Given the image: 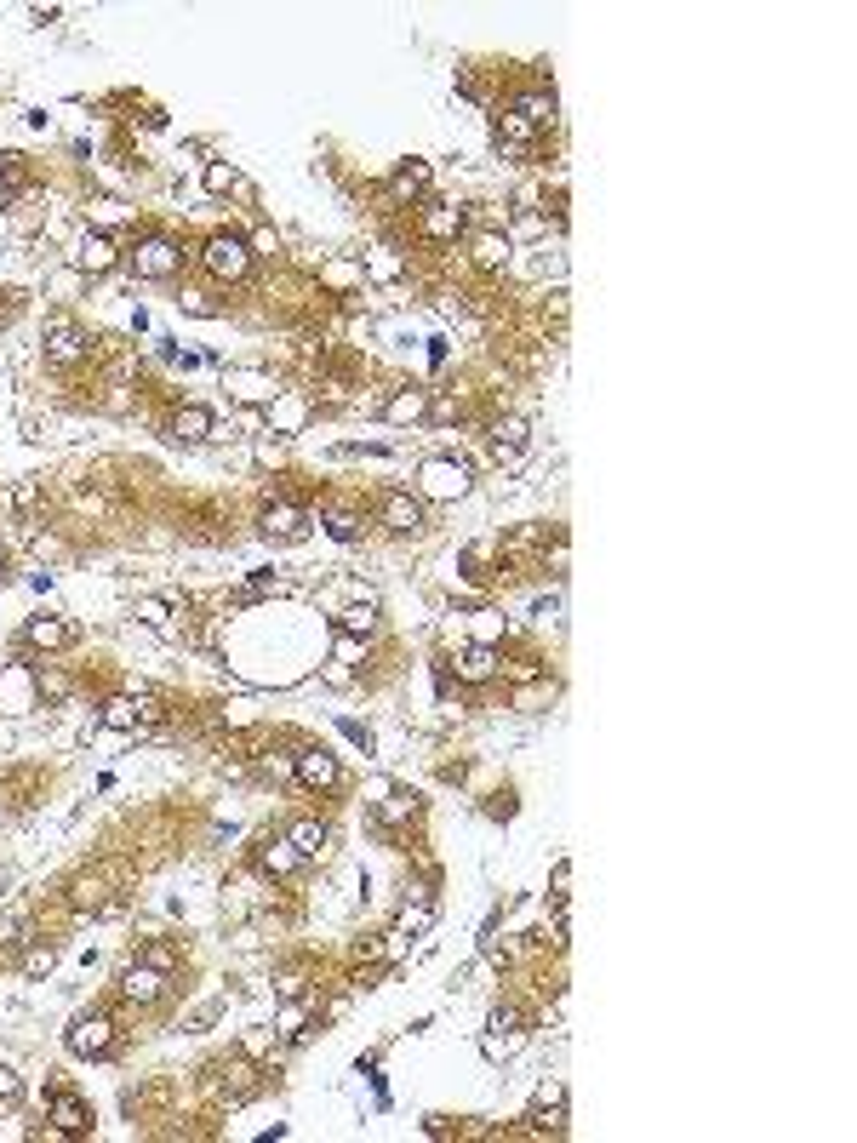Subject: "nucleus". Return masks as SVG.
I'll return each instance as SVG.
<instances>
[{
	"label": "nucleus",
	"mask_w": 857,
	"mask_h": 1143,
	"mask_svg": "<svg viewBox=\"0 0 857 1143\" xmlns=\"http://www.w3.org/2000/svg\"><path fill=\"white\" fill-rule=\"evenodd\" d=\"M486 446H492V463H498V469H515V463L526 458V446H532V423L526 418H498L492 429H486Z\"/></svg>",
	"instance_id": "10"
},
{
	"label": "nucleus",
	"mask_w": 857,
	"mask_h": 1143,
	"mask_svg": "<svg viewBox=\"0 0 857 1143\" xmlns=\"http://www.w3.org/2000/svg\"><path fill=\"white\" fill-rule=\"evenodd\" d=\"M360 275H366V281H378V286H395L400 275H406V258H400L395 246H372V252H366V263H360Z\"/></svg>",
	"instance_id": "27"
},
{
	"label": "nucleus",
	"mask_w": 857,
	"mask_h": 1143,
	"mask_svg": "<svg viewBox=\"0 0 857 1143\" xmlns=\"http://www.w3.org/2000/svg\"><path fill=\"white\" fill-rule=\"evenodd\" d=\"M326 532H332L338 543H355L360 538V521H355V515H343V509H332V515H326Z\"/></svg>",
	"instance_id": "45"
},
{
	"label": "nucleus",
	"mask_w": 857,
	"mask_h": 1143,
	"mask_svg": "<svg viewBox=\"0 0 857 1143\" xmlns=\"http://www.w3.org/2000/svg\"><path fill=\"white\" fill-rule=\"evenodd\" d=\"M115 263H120V252H115V241H109L103 229H86V235L75 241V269L80 275H109Z\"/></svg>",
	"instance_id": "18"
},
{
	"label": "nucleus",
	"mask_w": 857,
	"mask_h": 1143,
	"mask_svg": "<svg viewBox=\"0 0 857 1143\" xmlns=\"http://www.w3.org/2000/svg\"><path fill=\"white\" fill-rule=\"evenodd\" d=\"M200 263H206L218 281H246V275H252V246L240 241V235H212V241L200 246Z\"/></svg>",
	"instance_id": "4"
},
{
	"label": "nucleus",
	"mask_w": 857,
	"mask_h": 1143,
	"mask_svg": "<svg viewBox=\"0 0 857 1143\" xmlns=\"http://www.w3.org/2000/svg\"><path fill=\"white\" fill-rule=\"evenodd\" d=\"M35 555H46V561H63V543H58V538H35Z\"/></svg>",
	"instance_id": "55"
},
{
	"label": "nucleus",
	"mask_w": 857,
	"mask_h": 1143,
	"mask_svg": "<svg viewBox=\"0 0 857 1143\" xmlns=\"http://www.w3.org/2000/svg\"><path fill=\"white\" fill-rule=\"evenodd\" d=\"M360 658H366V641H360V635H338V646H332V663H343V669H355Z\"/></svg>",
	"instance_id": "42"
},
{
	"label": "nucleus",
	"mask_w": 857,
	"mask_h": 1143,
	"mask_svg": "<svg viewBox=\"0 0 857 1143\" xmlns=\"http://www.w3.org/2000/svg\"><path fill=\"white\" fill-rule=\"evenodd\" d=\"M23 646L29 652H63V646H75V623L58 618V612H35L23 623Z\"/></svg>",
	"instance_id": "13"
},
{
	"label": "nucleus",
	"mask_w": 857,
	"mask_h": 1143,
	"mask_svg": "<svg viewBox=\"0 0 857 1143\" xmlns=\"http://www.w3.org/2000/svg\"><path fill=\"white\" fill-rule=\"evenodd\" d=\"M35 681H40V698H46V703L69 698V675H63V669H46V675H35Z\"/></svg>",
	"instance_id": "43"
},
{
	"label": "nucleus",
	"mask_w": 857,
	"mask_h": 1143,
	"mask_svg": "<svg viewBox=\"0 0 857 1143\" xmlns=\"http://www.w3.org/2000/svg\"><path fill=\"white\" fill-rule=\"evenodd\" d=\"M509 675H515V681H543L538 658H515V663H509Z\"/></svg>",
	"instance_id": "53"
},
{
	"label": "nucleus",
	"mask_w": 857,
	"mask_h": 1143,
	"mask_svg": "<svg viewBox=\"0 0 857 1143\" xmlns=\"http://www.w3.org/2000/svg\"><path fill=\"white\" fill-rule=\"evenodd\" d=\"M378 521L389 526V532H423V498H412V492H383Z\"/></svg>",
	"instance_id": "19"
},
{
	"label": "nucleus",
	"mask_w": 857,
	"mask_h": 1143,
	"mask_svg": "<svg viewBox=\"0 0 857 1143\" xmlns=\"http://www.w3.org/2000/svg\"><path fill=\"white\" fill-rule=\"evenodd\" d=\"M172 618H178V612H172V606H166V601H155V595H143V601H138V623H143V629H160V635H178V623H172Z\"/></svg>",
	"instance_id": "35"
},
{
	"label": "nucleus",
	"mask_w": 857,
	"mask_h": 1143,
	"mask_svg": "<svg viewBox=\"0 0 857 1143\" xmlns=\"http://www.w3.org/2000/svg\"><path fill=\"white\" fill-rule=\"evenodd\" d=\"M120 1001L126 1006H155V1001H166V989H172V972H155L149 961H132L126 972H120Z\"/></svg>",
	"instance_id": "7"
},
{
	"label": "nucleus",
	"mask_w": 857,
	"mask_h": 1143,
	"mask_svg": "<svg viewBox=\"0 0 857 1143\" xmlns=\"http://www.w3.org/2000/svg\"><path fill=\"white\" fill-rule=\"evenodd\" d=\"M469 258H475V269H503V263L515 258V246H509V235H498V229H486V235H475L469 241Z\"/></svg>",
	"instance_id": "26"
},
{
	"label": "nucleus",
	"mask_w": 857,
	"mask_h": 1143,
	"mask_svg": "<svg viewBox=\"0 0 857 1143\" xmlns=\"http://www.w3.org/2000/svg\"><path fill=\"white\" fill-rule=\"evenodd\" d=\"M423 418H429V395H423V389H412V383H406V389H395V395H389V406H383V423H395V429H412V423H423Z\"/></svg>",
	"instance_id": "24"
},
{
	"label": "nucleus",
	"mask_w": 857,
	"mask_h": 1143,
	"mask_svg": "<svg viewBox=\"0 0 857 1143\" xmlns=\"http://www.w3.org/2000/svg\"><path fill=\"white\" fill-rule=\"evenodd\" d=\"M520 1046H526V1029H515V1035H486V1041H480V1052H486L492 1063H509Z\"/></svg>",
	"instance_id": "38"
},
{
	"label": "nucleus",
	"mask_w": 857,
	"mask_h": 1143,
	"mask_svg": "<svg viewBox=\"0 0 857 1143\" xmlns=\"http://www.w3.org/2000/svg\"><path fill=\"white\" fill-rule=\"evenodd\" d=\"M263 412H269V435H303V429H309V418H315V412H309V401H303L298 389H280V395L263 406Z\"/></svg>",
	"instance_id": "14"
},
{
	"label": "nucleus",
	"mask_w": 857,
	"mask_h": 1143,
	"mask_svg": "<svg viewBox=\"0 0 857 1143\" xmlns=\"http://www.w3.org/2000/svg\"><path fill=\"white\" fill-rule=\"evenodd\" d=\"M212 412L206 406H178V418H172V441H183V446H200V441H212Z\"/></svg>",
	"instance_id": "25"
},
{
	"label": "nucleus",
	"mask_w": 857,
	"mask_h": 1143,
	"mask_svg": "<svg viewBox=\"0 0 857 1143\" xmlns=\"http://www.w3.org/2000/svg\"><path fill=\"white\" fill-rule=\"evenodd\" d=\"M0 566H6V543H0Z\"/></svg>",
	"instance_id": "57"
},
{
	"label": "nucleus",
	"mask_w": 857,
	"mask_h": 1143,
	"mask_svg": "<svg viewBox=\"0 0 857 1143\" xmlns=\"http://www.w3.org/2000/svg\"><path fill=\"white\" fill-rule=\"evenodd\" d=\"M183 315H200V321H212V315H218V303H212V298H206V292H183Z\"/></svg>",
	"instance_id": "48"
},
{
	"label": "nucleus",
	"mask_w": 857,
	"mask_h": 1143,
	"mask_svg": "<svg viewBox=\"0 0 857 1143\" xmlns=\"http://www.w3.org/2000/svg\"><path fill=\"white\" fill-rule=\"evenodd\" d=\"M275 989L286 995V1001H298V995H303V972H280V978H275Z\"/></svg>",
	"instance_id": "54"
},
{
	"label": "nucleus",
	"mask_w": 857,
	"mask_h": 1143,
	"mask_svg": "<svg viewBox=\"0 0 857 1143\" xmlns=\"http://www.w3.org/2000/svg\"><path fill=\"white\" fill-rule=\"evenodd\" d=\"M258 458H263V463H280V458H286V446H280V441H263V446H258Z\"/></svg>",
	"instance_id": "56"
},
{
	"label": "nucleus",
	"mask_w": 857,
	"mask_h": 1143,
	"mask_svg": "<svg viewBox=\"0 0 857 1143\" xmlns=\"http://www.w3.org/2000/svg\"><path fill=\"white\" fill-rule=\"evenodd\" d=\"M115 886H126V869L120 863H98V869H86V875L69 881V909H80V915H115L120 909Z\"/></svg>",
	"instance_id": "1"
},
{
	"label": "nucleus",
	"mask_w": 857,
	"mask_h": 1143,
	"mask_svg": "<svg viewBox=\"0 0 857 1143\" xmlns=\"http://www.w3.org/2000/svg\"><path fill=\"white\" fill-rule=\"evenodd\" d=\"M138 961H149V966H155V972H172V966H178V943L155 938V943H149V949H143V955H138Z\"/></svg>",
	"instance_id": "41"
},
{
	"label": "nucleus",
	"mask_w": 857,
	"mask_h": 1143,
	"mask_svg": "<svg viewBox=\"0 0 857 1143\" xmlns=\"http://www.w3.org/2000/svg\"><path fill=\"white\" fill-rule=\"evenodd\" d=\"M549 886H555V903H566V898H572V858H560V863H555Z\"/></svg>",
	"instance_id": "50"
},
{
	"label": "nucleus",
	"mask_w": 857,
	"mask_h": 1143,
	"mask_svg": "<svg viewBox=\"0 0 857 1143\" xmlns=\"http://www.w3.org/2000/svg\"><path fill=\"white\" fill-rule=\"evenodd\" d=\"M18 972H23V978H52V972H58V949H52V943H23V955H18Z\"/></svg>",
	"instance_id": "30"
},
{
	"label": "nucleus",
	"mask_w": 857,
	"mask_h": 1143,
	"mask_svg": "<svg viewBox=\"0 0 857 1143\" xmlns=\"http://www.w3.org/2000/svg\"><path fill=\"white\" fill-rule=\"evenodd\" d=\"M246 246H252V258H275L280 235H275V229H252V241H246Z\"/></svg>",
	"instance_id": "49"
},
{
	"label": "nucleus",
	"mask_w": 857,
	"mask_h": 1143,
	"mask_svg": "<svg viewBox=\"0 0 857 1143\" xmlns=\"http://www.w3.org/2000/svg\"><path fill=\"white\" fill-rule=\"evenodd\" d=\"M18 1092H23V1075L12 1063H0V1103H18Z\"/></svg>",
	"instance_id": "52"
},
{
	"label": "nucleus",
	"mask_w": 857,
	"mask_h": 1143,
	"mask_svg": "<svg viewBox=\"0 0 857 1143\" xmlns=\"http://www.w3.org/2000/svg\"><path fill=\"white\" fill-rule=\"evenodd\" d=\"M406 818H418V801H412V795H400V789H389V795L378 801V823H389V829H395V823H406Z\"/></svg>",
	"instance_id": "37"
},
{
	"label": "nucleus",
	"mask_w": 857,
	"mask_h": 1143,
	"mask_svg": "<svg viewBox=\"0 0 857 1143\" xmlns=\"http://www.w3.org/2000/svg\"><path fill=\"white\" fill-rule=\"evenodd\" d=\"M515 241H543V218H538V212H520V218H515V235H509V246H515Z\"/></svg>",
	"instance_id": "46"
},
{
	"label": "nucleus",
	"mask_w": 857,
	"mask_h": 1143,
	"mask_svg": "<svg viewBox=\"0 0 857 1143\" xmlns=\"http://www.w3.org/2000/svg\"><path fill=\"white\" fill-rule=\"evenodd\" d=\"M469 486H475V469H469L463 458H452V452H440V458H423L418 492H423L429 503H458Z\"/></svg>",
	"instance_id": "2"
},
{
	"label": "nucleus",
	"mask_w": 857,
	"mask_h": 1143,
	"mask_svg": "<svg viewBox=\"0 0 857 1143\" xmlns=\"http://www.w3.org/2000/svg\"><path fill=\"white\" fill-rule=\"evenodd\" d=\"M98 726L103 732H138L143 726V692H120L98 709Z\"/></svg>",
	"instance_id": "23"
},
{
	"label": "nucleus",
	"mask_w": 857,
	"mask_h": 1143,
	"mask_svg": "<svg viewBox=\"0 0 857 1143\" xmlns=\"http://www.w3.org/2000/svg\"><path fill=\"white\" fill-rule=\"evenodd\" d=\"M132 275H138V281H178L183 275V246L166 241V235L143 241L138 252H132Z\"/></svg>",
	"instance_id": "5"
},
{
	"label": "nucleus",
	"mask_w": 857,
	"mask_h": 1143,
	"mask_svg": "<svg viewBox=\"0 0 857 1143\" xmlns=\"http://www.w3.org/2000/svg\"><path fill=\"white\" fill-rule=\"evenodd\" d=\"M372 629H378V601H366V606H343V612H338V635H360V641H366V635H372Z\"/></svg>",
	"instance_id": "33"
},
{
	"label": "nucleus",
	"mask_w": 857,
	"mask_h": 1143,
	"mask_svg": "<svg viewBox=\"0 0 857 1143\" xmlns=\"http://www.w3.org/2000/svg\"><path fill=\"white\" fill-rule=\"evenodd\" d=\"M303 863H309V858H303V852L286 841V835H280V841H263V846H258V869H263V875H275V881H292V875H303Z\"/></svg>",
	"instance_id": "22"
},
{
	"label": "nucleus",
	"mask_w": 857,
	"mask_h": 1143,
	"mask_svg": "<svg viewBox=\"0 0 857 1143\" xmlns=\"http://www.w3.org/2000/svg\"><path fill=\"white\" fill-rule=\"evenodd\" d=\"M309 1035V1006L303 1001H292V1006H280V1018H275V1041H303Z\"/></svg>",
	"instance_id": "34"
},
{
	"label": "nucleus",
	"mask_w": 857,
	"mask_h": 1143,
	"mask_svg": "<svg viewBox=\"0 0 857 1143\" xmlns=\"http://www.w3.org/2000/svg\"><path fill=\"white\" fill-rule=\"evenodd\" d=\"M35 503H40L35 481H18V486H12V509H18V515H35Z\"/></svg>",
	"instance_id": "51"
},
{
	"label": "nucleus",
	"mask_w": 857,
	"mask_h": 1143,
	"mask_svg": "<svg viewBox=\"0 0 857 1143\" xmlns=\"http://www.w3.org/2000/svg\"><path fill=\"white\" fill-rule=\"evenodd\" d=\"M258 526L269 532V538H280V543H298V538H309V526H315V521L303 515L298 503H269Z\"/></svg>",
	"instance_id": "20"
},
{
	"label": "nucleus",
	"mask_w": 857,
	"mask_h": 1143,
	"mask_svg": "<svg viewBox=\"0 0 857 1143\" xmlns=\"http://www.w3.org/2000/svg\"><path fill=\"white\" fill-rule=\"evenodd\" d=\"M320 281H326V286H343V292H349V286H360V281H366V275H360V263H349V258H332V263H326V269H320Z\"/></svg>",
	"instance_id": "40"
},
{
	"label": "nucleus",
	"mask_w": 857,
	"mask_h": 1143,
	"mask_svg": "<svg viewBox=\"0 0 857 1143\" xmlns=\"http://www.w3.org/2000/svg\"><path fill=\"white\" fill-rule=\"evenodd\" d=\"M258 1086H263V1069H252L246 1058H235V1063H223V1069H218V1092H223V1103H229V1109L252 1103V1098H258Z\"/></svg>",
	"instance_id": "17"
},
{
	"label": "nucleus",
	"mask_w": 857,
	"mask_h": 1143,
	"mask_svg": "<svg viewBox=\"0 0 857 1143\" xmlns=\"http://www.w3.org/2000/svg\"><path fill=\"white\" fill-rule=\"evenodd\" d=\"M492 143H498V161L520 166V161H532V155H538V126L520 121L515 109H509V115H498V126H492Z\"/></svg>",
	"instance_id": "8"
},
{
	"label": "nucleus",
	"mask_w": 857,
	"mask_h": 1143,
	"mask_svg": "<svg viewBox=\"0 0 857 1143\" xmlns=\"http://www.w3.org/2000/svg\"><path fill=\"white\" fill-rule=\"evenodd\" d=\"M395 932H406V938H429V932H435V903L423 898V892H418V898H406Z\"/></svg>",
	"instance_id": "28"
},
{
	"label": "nucleus",
	"mask_w": 857,
	"mask_h": 1143,
	"mask_svg": "<svg viewBox=\"0 0 857 1143\" xmlns=\"http://www.w3.org/2000/svg\"><path fill=\"white\" fill-rule=\"evenodd\" d=\"M515 115H520V121H532L538 132H543V126H555V92H520Z\"/></svg>",
	"instance_id": "32"
},
{
	"label": "nucleus",
	"mask_w": 857,
	"mask_h": 1143,
	"mask_svg": "<svg viewBox=\"0 0 857 1143\" xmlns=\"http://www.w3.org/2000/svg\"><path fill=\"white\" fill-rule=\"evenodd\" d=\"M40 709V681L29 663H6L0 669V715H29Z\"/></svg>",
	"instance_id": "9"
},
{
	"label": "nucleus",
	"mask_w": 857,
	"mask_h": 1143,
	"mask_svg": "<svg viewBox=\"0 0 857 1143\" xmlns=\"http://www.w3.org/2000/svg\"><path fill=\"white\" fill-rule=\"evenodd\" d=\"M298 783H303V789H315V795H332V789L343 783L338 755H326V749H303V755H298Z\"/></svg>",
	"instance_id": "16"
},
{
	"label": "nucleus",
	"mask_w": 857,
	"mask_h": 1143,
	"mask_svg": "<svg viewBox=\"0 0 857 1143\" xmlns=\"http://www.w3.org/2000/svg\"><path fill=\"white\" fill-rule=\"evenodd\" d=\"M452 669H458V681H469V686H486V681H492V675H498V669H503V658H498V646H480V641H469V646H463V652H458V663H452Z\"/></svg>",
	"instance_id": "21"
},
{
	"label": "nucleus",
	"mask_w": 857,
	"mask_h": 1143,
	"mask_svg": "<svg viewBox=\"0 0 857 1143\" xmlns=\"http://www.w3.org/2000/svg\"><path fill=\"white\" fill-rule=\"evenodd\" d=\"M286 841L298 846L303 858H320V852H326V841H332V829H326L320 818H298L292 829H286Z\"/></svg>",
	"instance_id": "29"
},
{
	"label": "nucleus",
	"mask_w": 857,
	"mask_h": 1143,
	"mask_svg": "<svg viewBox=\"0 0 857 1143\" xmlns=\"http://www.w3.org/2000/svg\"><path fill=\"white\" fill-rule=\"evenodd\" d=\"M23 183H29V172H23V155H0V189L18 201V195H29Z\"/></svg>",
	"instance_id": "39"
},
{
	"label": "nucleus",
	"mask_w": 857,
	"mask_h": 1143,
	"mask_svg": "<svg viewBox=\"0 0 857 1143\" xmlns=\"http://www.w3.org/2000/svg\"><path fill=\"white\" fill-rule=\"evenodd\" d=\"M63 1041H69L75 1058H109V1052H115V1023L103 1018V1012H80Z\"/></svg>",
	"instance_id": "6"
},
{
	"label": "nucleus",
	"mask_w": 857,
	"mask_h": 1143,
	"mask_svg": "<svg viewBox=\"0 0 857 1143\" xmlns=\"http://www.w3.org/2000/svg\"><path fill=\"white\" fill-rule=\"evenodd\" d=\"M223 389H229V401L235 406L258 412V406H269L280 395V378L275 372H263V366H229V372H223Z\"/></svg>",
	"instance_id": "3"
},
{
	"label": "nucleus",
	"mask_w": 857,
	"mask_h": 1143,
	"mask_svg": "<svg viewBox=\"0 0 857 1143\" xmlns=\"http://www.w3.org/2000/svg\"><path fill=\"white\" fill-rule=\"evenodd\" d=\"M463 223H469V212L463 206H452V201H429L423 206V218H418V235L423 241H458L463 235Z\"/></svg>",
	"instance_id": "15"
},
{
	"label": "nucleus",
	"mask_w": 857,
	"mask_h": 1143,
	"mask_svg": "<svg viewBox=\"0 0 857 1143\" xmlns=\"http://www.w3.org/2000/svg\"><path fill=\"white\" fill-rule=\"evenodd\" d=\"M423 189H429V166L423 161H406L395 178H389V195H395V201H418Z\"/></svg>",
	"instance_id": "31"
},
{
	"label": "nucleus",
	"mask_w": 857,
	"mask_h": 1143,
	"mask_svg": "<svg viewBox=\"0 0 857 1143\" xmlns=\"http://www.w3.org/2000/svg\"><path fill=\"white\" fill-rule=\"evenodd\" d=\"M40 343H46V361H52V366H80V361H86V349H92V343H86V332H80L69 315H58V321L46 326V338H40Z\"/></svg>",
	"instance_id": "12"
},
{
	"label": "nucleus",
	"mask_w": 857,
	"mask_h": 1143,
	"mask_svg": "<svg viewBox=\"0 0 857 1143\" xmlns=\"http://www.w3.org/2000/svg\"><path fill=\"white\" fill-rule=\"evenodd\" d=\"M429 418H435V423H458L463 418V401H458V395H440V401H429Z\"/></svg>",
	"instance_id": "47"
},
{
	"label": "nucleus",
	"mask_w": 857,
	"mask_h": 1143,
	"mask_svg": "<svg viewBox=\"0 0 857 1143\" xmlns=\"http://www.w3.org/2000/svg\"><path fill=\"white\" fill-rule=\"evenodd\" d=\"M200 183H206V195H235V189H240V172H235L229 161H206Z\"/></svg>",
	"instance_id": "36"
},
{
	"label": "nucleus",
	"mask_w": 857,
	"mask_h": 1143,
	"mask_svg": "<svg viewBox=\"0 0 857 1143\" xmlns=\"http://www.w3.org/2000/svg\"><path fill=\"white\" fill-rule=\"evenodd\" d=\"M498 629H503V612H486V606H480V612H475V641L480 646H498Z\"/></svg>",
	"instance_id": "44"
},
{
	"label": "nucleus",
	"mask_w": 857,
	"mask_h": 1143,
	"mask_svg": "<svg viewBox=\"0 0 857 1143\" xmlns=\"http://www.w3.org/2000/svg\"><path fill=\"white\" fill-rule=\"evenodd\" d=\"M46 1121H52V1132H58V1138H86V1132H92V1109H86V1098H80V1092L52 1086V1109H46Z\"/></svg>",
	"instance_id": "11"
}]
</instances>
